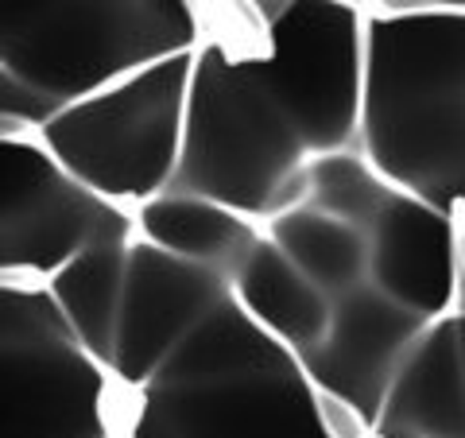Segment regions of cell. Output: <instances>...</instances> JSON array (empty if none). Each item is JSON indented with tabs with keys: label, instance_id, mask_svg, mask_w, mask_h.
<instances>
[{
	"label": "cell",
	"instance_id": "6da1fadb",
	"mask_svg": "<svg viewBox=\"0 0 465 438\" xmlns=\"http://www.w3.org/2000/svg\"><path fill=\"white\" fill-rule=\"evenodd\" d=\"M252 35L206 27L191 58L186 144L171 191L268 225L311 191V164L357 148L365 12L345 0H256Z\"/></svg>",
	"mask_w": 465,
	"mask_h": 438
},
{
	"label": "cell",
	"instance_id": "7a4b0ae2",
	"mask_svg": "<svg viewBox=\"0 0 465 438\" xmlns=\"http://www.w3.org/2000/svg\"><path fill=\"white\" fill-rule=\"evenodd\" d=\"M357 152L403 194L465 217V12H365Z\"/></svg>",
	"mask_w": 465,
	"mask_h": 438
},
{
	"label": "cell",
	"instance_id": "3957f363",
	"mask_svg": "<svg viewBox=\"0 0 465 438\" xmlns=\"http://www.w3.org/2000/svg\"><path fill=\"white\" fill-rule=\"evenodd\" d=\"M124 438H330L307 364L229 295L124 392Z\"/></svg>",
	"mask_w": 465,
	"mask_h": 438
},
{
	"label": "cell",
	"instance_id": "277c9868",
	"mask_svg": "<svg viewBox=\"0 0 465 438\" xmlns=\"http://www.w3.org/2000/svg\"><path fill=\"white\" fill-rule=\"evenodd\" d=\"M198 0H0V133L39 128L116 78L194 55Z\"/></svg>",
	"mask_w": 465,
	"mask_h": 438
},
{
	"label": "cell",
	"instance_id": "5b68a950",
	"mask_svg": "<svg viewBox=\"0 0 465 438\" xmlns=\"http://www.w3.org/2000/svg\"><path fill=\"white\" fill-rule=\"evenodd\" d=\"M191 58L163 63L116 78L101 90L70 101L35 133L97 194L140 210L171 191L186 144L191 105Z\"/></svg>",
	"mask_w": 465,
	"mask_h": 438
},
{
	"label": "cell",
	"instance_id": "8992f818",
	"mask_svg": "<svg viewBox=\"0 0 465 438\" xmlns=\"http://www.w3.org/2000/svg\"><path fill=\"white\" fill-rule=\"evenodd\" d=\"M124 388L47 287L0 284V438H116Z\"/></svg>",
	"mask_w": 465,
	"mask_h": 438
},
{
	"label": "cell",
	"instance_id": "52a82bcc",
	"mask_svg": "<svg viewBox=\"0 0 465 438\" xmlns=\"http://www.w3.org/2000/svg\"><path fill=\"white\" fill-rule=\"evenodd\" d=\"M136 237V210L66 171L35 128L0 133V284L47 287L82 253Z\"/></svg>",
	"mask_w": 465,
	"mask_h": 438
},
{
	"label": "cell",
	"instance_id": "ba28073f",
	"mask_svg": "<svg viewBox=\"0 0 465 438\" xmlns=\"http://www.w3.org/2000/svg\"><path fill=\"white\" fill-rule=\"evenodd\" d=\"M232 295V280L222 272L186 264L148 241L133 244L128 253V284L116 330L113 376L124 392H136L159 373L206 314Z\"/></svg>",
	"mask_w": 465,
	"mask_h": 438
},
{
	"label": "cell",
	"instance_id": "9c48e42d",
	"mask_svg": "<svg viewBox=\"0 0 465 438\" xmlns=\"http://www.w3.org/2000/svg\"><path fill=\"white\" fill-rule=\"evenodd\" d=\"M427 326L430 318L407 311L403 303L388 299L381 287L365 284L333 299L330 333L322 345H314L302 357V364L318 388H330L349 403H357L376 427L391 381Z\"/></svg>",
	"mask_w": 465,
	"mask_h": 438
},
{
	"label": "cell",
	"instance_id": "30bf717a",
	"mask_svg": "<svg viewBox=\"0 0 465 438\" xmlns=\"http://www.w3.org/2000/svg\"><path fill=\"white\" fill-rule=\"evenodd\" d=\"M369 284L430 323L454 314L461 299V217L396 191L369 225Z\"/></svg>",
	"mask_w": 465,
	"mask_h": 438
},
{
	"label": "cell",
	"instance_id": "8fae6325",
	"mask_svg": "<svg viewBox=\"0 0 465 438\" xmlns=\"http://www.w3.org/2000/svg\"><path fill=\"white\" fill-rule=\"evenodd\" d=\"M376 438H465V357L454 314L411 345L376 415Z\"/></svg>",
	"mask_w": 465,
	"mask_h": 438
},
{
	"label": "cell",
	"instance_id": "7c38bea8",
	"mask_svg": "<svg viewBox=\"0 0 465 438\" xmlns=\"http://www.w3.org/2000/svg\"><path fill=\"white\" fill-rule=\"evenodd\" d=\"M140 217V241H148L163 253L186 260V264L237 275L241 264L252 256V248L264 241V225L237 214L217 198L163 191L159 198L143 202Z\"/></svg>",
	"mask_w": 465,
	"mask_h": 438
},
{
	"label": "cell",
	"instance_id": "4fadbf2b",
	"mask_svg": "<svg viewBox=\"0 0 465 438\" xmlns=\"http://www.w3.org/2000/svg\"><path fill=\"white\" fill-rule=\"evenodd\" d=\"M232 295L256 326H264L275 342H283L299 357L322 345L333 323V299L291 264L268 241V233L232 275Z\"/></svg>",
	"mask_w": 465,
	"mask_h": 438
},
{
	"label": "cell",
	"instance_id": "5bb4252c",
	"mask_svg": "<svg viewBox=\"0 0 465 438\" xmlns=\"http://www.w3.org/2000/svg\"><path fill=\"white\" fill-rule=\"evenodd\" d=\"M264 233L330 299H341L369 284V233L345 217L318 210L314 202H299L275 214Z\"/></svg>",
	"mask_w": 465,
	"mask_h": 438
},
{
	"label": "cell",
	"instance_id": "9a60e30c",
	"mask_svg": "<svg viewBox=\"0 0 465 438\" xmlns=\"http://www.w3.org/2000/svg\"><path fill=\"white\" fill-rule=\"evenodd\" d=\"M133 244L90 248V253H82L74 264H66L47 284L58 311L66 314V323L74 326L78 338L90 345L109 369H113V353H116V330H121L128 253H133Z\"/></svg>",
	"mask_w": 465,
	"mask_h": 438
},
{
	"label": "cell",
	"instance_id": "2e32d148",
	"mask_svg": "<svg viewBox=\"0 0 465 438\" xmlns=\"http://www.w3.org/2000/svg\"><path fill=\"white\" fill-rule=\"evenodd\" d=\"M400 186H391L357 148L333 152L311 164V191L307 202L333 217H345L369 233V225L381 217V210L391 202Z\"/></svg>",
	"mask_w": 465,
	"mask_h": 438
},
{
	"label": "cell",
	"instance_id": "e0dca14e",
	"mask_svg": "<svg viewBox=\"0 0 465 438\" xmlns=\"http://www.w3.org/2000/svg\"><path fill=\"white\" fill-rule=\"evenodd\" d=\"M361 12H465V0H345Z\"/></svg>",
	"mask_w": 465,
	"mask_h": 438
},
{
	"label": "cell",
	"instance_id": "ac0fdd59",
	"mask_svg": "<svg viewBox=\"0 0 465 438\" xmlns=\"http://www.w3.org/2000/svg\"><path fill=\"white\" fill-rule=\"evenodd\" d=\"M454 323H458V342H461V357H465V287H461V299H458Z\"/></svg>",
	"mask_w": 465,
	"mask_h": 438
},
{
	"label": "cell",
	"instance_id": "d6986e66",
	"mask_svg": "<svg viewBox=\"0 0 465 438\" xmlns=\"http://www.w3.org/2000/svg\"><path fill=\"white\" fill-rule=\"evenodd\" d=\"M116 438H124V434H116Z\"/></svg>",
	"mask_w": 465,
	"mask_h": 438
}]
</instances>
